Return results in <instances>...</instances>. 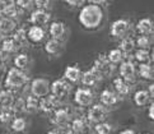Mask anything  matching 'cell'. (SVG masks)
Returning <instances> with one entry per match:
<instances>
[{
  "mask_svg": "<svg viewBox=\"0 0 154 134\" xmlns=\"http://www.w3.org/2000/svg\"><path fill=\"white\" fill-rule=\"evenodd\" d=\"M79 26L84 31L94 32L101 30L106 22V10L103 5L88 3L80 7L78 14Z\"/></svg>",
  "mask_w": 154,
  "mask_h": 134,
  "instance_id": "1",
  "label": "cell"
},
{
  "mask_svg": "<svg viewBox=\"0 0 154 134\" xmlns=\"http://www.w3.org/2000/svg\"><path fill=\"white\" fill-rule=\"evenodd\" d=\"M3 82L5 88H9L12 91H18V89H22L28 85L29 77L27 74V72L13 66V68L7 70V74H5Z\"/></svg>",
  "mask_w": 154,
  "mask_h": 134,
  "instance_id": "2",
  "label": "cell"
},
{
  "mask_svg": "<svg viewBox=\"0 0 154 134\" xmlns=\"http://www.w3.org/2000/svg\"><path fill=\"white\" fill-rule=\"evenodd\" d=\"M119 75L129 85H134L137 81L136 63L133 59V55H126V58L119 64Z\"/></svg>",
  "mask_w": 154,
  "mask_h": 134,
  "instance_id": "3",
  "label": "cell"
},
{
  "mask_svg": "<svg viewBox=\"0 0 154 134\" xmlns=\"http://www.w3.org/2000/svg\"><path fill=\"white\" fill-rule=\"evenodd\" d=\"M93 69H94L101 79H106V78H113L116 74V65L109 63L106 54H100L96 58L94 63H93Z\"/></svg>",
  "mask_w": 154,
  "mask_h": 134,
  "instance_id": "4",
  "label": "cell"
},
{
  "mask_svg": "<svg viewBox=\"0 0 154 134\" xmlns=\"http://www.w3.org/2000/svg\"><path fill=\"white\" fill-rule=\"evenodd\" d=\"M133 30H134V26L130 19L121 18L111 23V26H109V36L115 38V40H121V38H124L126 36H130Z\"/></svg>",
  "mask_w": 154,
  "mask_h": 134,
  "instance_id": "5",
  "label": "cell"
},
{
  "mask_svg": "<svg viewBox=\"0 0 154 134\" xmlns=\"http://www.w3.org/2000/svg\"><path fill=\"white\" fill-rule=\"evenodd\" d=\"M73 116H74V107L60 105L56 110H54L50 114L48 121H50L51 125H69Z\"/></svg>",
  "mask_w": 154,
  "mask_h": 134,
  "instance_id": "6",
  "label": "cell"
},
{
  "mask_svg": "<svg viewBox=\"0 0 154 134\" xmlns=\"http://www.w3.org/2000/svg\"><path fill=\"white\" fill-rule=\"evenodd\" d=\"M96 100V93L93 91V88L89 87H79L76 88V91L73 94V102L75 106L82 109H87Z\"/></svg>",
  "mask_w": 154,
  "mask_h": 134,
  "instance_id": "7",
  "label": "cell"
},
{
  "mask_svg": "<svg viewBox=\"0 0 154 134\" xmlns=\"http://www.w3.org/2000/svg\"><path fill=\"white\" fill-rule=\"evenodd\" d=\"M71 92H73V85L68 82L64 77L50 83V93L63 102L66 98H69Z\"/></svg>",
  "mask_w": 154,
  "mask_h": 134,
  "instance_id": "8",
  "label": "cell"
},
{
  "mask_svg": "<svg viewBox=\"0 0 154 134\" xmlns=\"http://www.w3.org/2000/svg\"><path fill=\"white\" fill-rule=\"evenodd\" d=\"M87 113H85V118L89 121L91 125H94L97 123L107 120L108 115H109V110L104 105L100 104H94L93 102L89 107H87Z\"/></svg>",
  "mask_w": 154,
  "mask_h": 134,
  "instance_id": "9",
  "label": "cell"
},
{
  "mask_svg": "<svg viewBox=\"0 0 154 134\" xmlns=\"http://www.w3.org/2000/svg\"><path fill=\"white\" fill-rule=\"evenodd\" d=\"M29 83V93L36 96L37 98L45 97L46 94L50 93V81L47 78H33L32 81L28 82Z\"/></svg>",
  "mask_w": 154,
  "mask_h": 134,
  "instance_id": "10",
  "label": "cell"
},
{
  "mask_svg": "<svg viewBox=\"0 0 154 134\" xmlns=\"http://www.w3.org/2000/svg\"><path fill=\"white\" fill-rule=\"evenodd\" d=\"M43 50L48 56L59 58L65 51V41L50 37L48 40H45V42H43Z\"/></svg>",
  "mask_w": 154,
  "mask_h": 134,
  "instance_id": "11",
  "label": "cell"
},
{
  "mask_svg": "<svg viewBox=\"0 0 154 134\" xmlns=\"http://www.w3.org/2000/svg\"><path fill=\"white\" fill-rule=\"evenodd\" d=\"M69 128H70V132L74 134H84L89 132V129H92V125L87 120L85 114H82V115L73 116V119L69 123Z\"/></svg>",
  "mask_w": 154,
  "mask_h": 134,
  "instance_id": "12",
  "label": "cell"
},
{
  "mask_svg": "<svg viewBox=\"0 0 154 134\" xmlns=\"http://www.w3.org/2000/svg\"><path fill=\"white\" fill-rule=\"evenodd\" d=\"M60 105H63V101H60L54 94L48 93L45 97L40 98V105H38V113L50 115L54 110H56Z\"/></svg>",
  "mask_w": 154,
  "mask_h": 134,
  "instance_id": "13",
  "label": "cell"
},
{
  "mask_svg": "<svg viewBox=\"0 0 154 134\" xmlns=\"http://www.w3.org/2000/svg\"><path fill=\"white\" fill-rule=\"evenodd\" d=\"M100 102L102 105H104L108 110H113V109H116L117 106L120 105L121 102V98L119 94L113 91V89L111 88H106V89H103V91L100 93Z\"/></svg>",
  "mask_w": 154,
  "mask_h": 134,
  "instance_id": "14",
  "label": "cell"
},
{
  "mask_svg": "<svg viewBox=\"0 0 154 134\" xmlns=\"http://www.w3.org/2000/svg\"><path fill=\"white\" fill-rule=\"evenodd\" d=\"M28 22H29V24L46 27L51 22V13H50V10L36 8L35 10H32V12L29 13Z\"/></svg>",
  "mask_w": 154,
  "mask_h": 134,
  "instance_id": "15",
  "label": "cell"
},
{
  "mask_svg": "<svg viewBox=\"0 0 154 134\" xmlns=\"http://www.w3.org/2000/svg\"><path fill=\"white\" fill-rule=\"evenodd\" d=\"M46 36H47V32L45 30V27L31 24L27 28V40H28V43H32V45L43 43L46 40Z\"/></svg>",
  "mask_w": 154,
  "mask_h": 134,
  "instance_id": "16",
  "label": "cell"
},
{
  "mask_svg": "<svg viewBox=\"0 0 154 134\" xmlns=\"http://www.w3.org/2000/svg\"><path fill=\"white\" fill-rule=\"evenodd\" d=\"M48 28H47V33L50 35V37L52 38H57V40H63L65 41L66 40V36H68V27L66 24L61 21H54L50 22L47 24Z\"/></svg>",
  "mask_w": 154,
  "mask_h": 134,
  "instance_id": "17",
  "label": "cell"
},
{
  "mask_svg": "<svg viewBox=\"0 0 154 134\" xmlns=\"http://www.w3.org/2000/svg\"><path fill=\"white\" fill-rule=\"evenodd\" d=\"M102 79L101 77L98 75L97 72L93 69V68H89L88 70H84L82 73V78H80V83L83 85L84 87H89V88H94L98 86Z\"/></svg>",
  "mask_w": 154,
  "mask_h": 134,
  "instance_id": "18",
  "label": "cell"
},
{
  "mask_svg": "<svg viewBox=\"0 0 154 134\" xmlns=\"http://www.w3.org/2000/svg\"><path fill=\"white\" fill-rule=\"evenodd\" d=\"M112 86H113V91L116 92L121 98H125V97L130 96V93H131V85H129L128 82H125L120 75L119 77H113Z\"/></svg>",
  "mask_w": 154,
  "mask_h": 134,
  "instance_id": "19",
  "label": "cell"
},
{
  "mask_svg": "<svg viewBox=\"0 0 154 134\" xmlns=\"http://www.w3.org/2000/svg\"><path fill=\"white\" fill-rule=\"evenodd\" d=\"M152 101H153V98L150 97V94L146 89H137V91L133 93V102L139 109L146 107Z\"/></svg>",
  "mask_w": 154,
  "mask_h": 134,
  "instance_id": "20",
  "label": "cell"
},
{
  "mask_svg": "<svg viewBox=\"0 0 154 134\" xmlns=\"http://www.w3.org/2000/svg\"><path fill=\"white\" fill-rule=\"evenodd\" d=\"M82 73H83V70L78 65H68L64 72V78L68 82H70L71 85H78V83H80Z\"/></svg>",
  "mask_w": 154,
  "mask_h": 134,
  "instance_id": "21",
  "label": "cell"
},
{
  "mask_svg": "<svg viewBox=\"0 0 154 134\" xmlns=\"http://www.w3.org/2000/svg\"><path fill=\"white\" fill-rule=\"evenodd\" d=\"M0 5H2V15L3 17H8V18H13L17 21L22 15V13H23L17 5H15L13 0H10L8 3H4V4H0Z\"/></svg>",
  "mask_w": 154,
  "mask_h": 134,
  "instance_id": "22",
  "label": "cell"
},
{
  "mask_svg": "<svg viewBox=\"0 0 154 134\" xmlns=\"http://www.w3.org/2000/svg\"><path fill=\"white\" fill-rule=\"evenodd\" d=\"M136 74L137 78H140L143 81H149L153 82L154 77V70L152 63H140L136 65Z\"/></svg>",
  "mask_w": 154,
  "mask_h": 134,
  "instance_id": "23",
  "label": "cell"
},
{
  "mask_svg": "<svg viewBox=\"0 0 154 134\" xmlns=\"http://www.w3.org/2000/svg\"><path fill=\"white\" fill-rule=\"evenodd\" d=\"M13 64H14L15 68L27 72L32 65V58L26 53H17L14 55Z\"/></svg>",
  "mask_w": 154,
  "mask_h": 134,
  "instance_id": "24",
  "label": "cell"
},
{
  "mask_svg": "<svg viewBox=\"0 0 154 134\" xmlns=\"http://www.w3.org/2000/svg\"><path fill=\"white\" fill-rule=\"evenodd\" d=\"M18 27V22L8 17H0V33L3 36H10Z\"/></svg>",
  "mask_w": 154,
  "mask_h": 134,
  "instance_id": "25",
  "label": "cell"
},
{
  "mask_svg": "<svg viewBox=\"0 0 154 134\" xmlns=\"http://www.w3.org/2000/svg\"><path fill=\"white\" fill-rule=\"evenodd\" d=\"M134 28L137 32V35L152 36V33H153V21H152V18H141V19L137 21V23L135 24Z\"/></svg>",
  "mask_w": 154,
  "mask_h": 134,
  "instance_id": "26",
  "label": "cell"
},
{
  "mask_svg": "<svg viewBox=\"0 0 154 134\" xmlns=\"http://www.w3.org/2000/svg\"><path fill=\"white\" fill-rule=\"evenodd\" d=\"M15 98V91H12L9 88L0 89V107L2 109H10L12 104Z\"/></svg>",
  "mask_w": 154,
  "mask_h": 134,
  "instance_id": "27",
  "label": "cell"
},
{
  "mask_svg": "<svg viewBox=\"0 0 154 134\" xmlns=\"http://www.w3.org/2000/svg\"><path fill=\"white\" fill-rule=\"evenodd\" d=\"M0 50H2L4 54H7L8 56H10V55L18 53V50H20V49L17 46V43L14 42V40L10 36H4L2 42H0Z\"/></svg>",
  "mask_w": 154,
  "mask_h": 134,
  "instance_id": "28",
  "label": "cell"
},
{
  "mask_svg": "<svg viewBox=\"0 0 154 134\" xmlns=\"http://www.w3.org/2000/svg\"><path fill=\"white\" fill-rule=\"evenodd\" d=\"M133 59L135 63H152L153 61V54L149 51V49H135L133 53Z\"/></svg>",
  "mask_w": 154,
  "mask_h": 134,
  "instance_id": "29",
  "label": "cell"
},
{
  "mask_svg": "<svg viewBox=\"0 0 154 134\" xmlns=\"http://www.w3.org/2000/svg\"><path fill=\"white\" fill-rule=\"evenodd\" d=\"M10 37L14 40V42L17 43V46L19 49H22L23 46H26L28 43V40H27V28L26 27H17L14 30V32L10 35Z\"/></svg>",
  "mask_w": 154,
  "mask_h": 134,
  "instance_id": "30",
  "label": "cell"
},
{
  "mask_svg": "<svg viewBox=\"0 0 154 134\" xmlns=\"http://www.w3.org/2000/svg\"><path fill=\"white\" fill-rule=\"evenodd\" d=\"M119 49L122 51L125 55H130L134 53V50L136 49V45H135V38L130 37V36H126L124 38L119 40Z\"/></svg>",
  "mask_w": 154,
  "mask_h": 134,
  "instance_id": "31",
  "label": "cell"
},
{
  "mask_svg": "<svg viewBox=\"0 0 154 134\" xmlns=\"http://www.w3.org/2000/svg\"><path fill=\"white\" fill-rule=\"evenodd\" d=\"M24 105H26V113L27 114H37L38 113V105H40V98H37L33 94H28L24 96Z\"/></svg>",
  "mask_w": 154,
  "mask_h": 134,
  "instance_id": "32",
  "label": "cell"
},
{
  "mask_svg": "<svg viewBox=\"0 0 154 134\" xmlns=\"http://www.w3.org/2000/svg\"><path fill=\"white\" fill-rule=\"evenodd\" d=\"M10 129H12V132L14 133H23L26 132V129L28 128V121H27L23 116H14L13 120L10 121Z\"/></svg>",
  "mask_w": 154,
  "mask_h": 134,
  "instance_id": "33",
  "label": "cell"
},
{
  "mask_svg": "<svg viewBox=\"0 0 154 134\" xmlns=\"http://www.w3.org/2000/svg\"><path fill=\"white\" fill-rule=\"evenodd\" d=\"M107 59H108V61L109 63H112L113 65H119L121 61H122L125 58H126V55L121 51V50L119 49V47H116V49H112V50H109V51L107 53Z\"/></svg>",
  "mask_w": 154,
  "mask_h": 134,
  "instance_id": "34",
  "label": "cell"
},
{
  "mask_svg": "<svg viewBox=\"0 0 154 134\" xmlns=\"http://www.w3.org/2000/svg\"><path fill=\"white\" fill-rule=\"evenodd\" d=\"M10 110L14 113V115H22L26 113V105H24V96H15L14 101L12 104Z\"/></svg>",
  "mask_w": 154,
  "mask_h": 134,
  "instance_id": "35",
  "label": "cell"
},
{
  "mask_svg": "<svg viewBox=\"0 0 154 134\" xmlns=\"http://www.w3.org/2000/svg\"><path fill=\"white\" fill-rule=\"evenodd\" d=\"M92 129L97 134H109V133H112L113 126L109 124L108 121L103 120V121L97 123V124H94V125H92Z\"/></svg>",
  "mask_w": 154,
  "mask_h": 134,
  "instance_id": "36",
  "label": "cell"
},
{
  "mask_svg": "<svg viewBox=\"0 0 154 134\" xmlns=\"http://www.w3.org/2000/svg\"><path fill=\"white\" fill-rule=\"evenodd\" d=\"M14 116H15L14 113L10 109H2L0 110V125L8 126Z\"/></svg>",
  "mask_w": 154,
  "mask_h": 134,
  "instance_id": "37",
  "label": "cell"
},
{
  "mask_svg": "<svg viewBox=\"0 0 154 134\" xmlns=\"http://www.w3.org/2000/svg\"><path fill=\"white\" fill-rule=\"evenodd\" d=\"M136 47L139 49H150L152 46V37L148 35H139L135 40Z\"/></svg>",
  "mask_w": 154,
  "mask_h": 134,
  "instance_id": "38",
  "label": "cell"
},
{
  "mask_svg": "<svg viewBox=\"0 0 154 134\" xmlns=\"http://www.w3.org/2000/svg\"><path fill=\"white\" fill-rule=\"evenodd\" d=\"M15 3V5L22 10V12H27V10H31L35 7L33 5V0H13Z\"/></svg>",
  "mask_w": 154,
  "mask_h": 134,
  "instance_id": "39",
  "label": "cell"
},
{
  "mask_svg": "<svg viewBox=\"0 0 154 134\" xmlns=\"http://www.w3.org/2000/svg\"><path fill=\"white\" fill-rule=\"evenodd\" d=\"M55 0H33V5L38 9L50 10L54 7Z\"/></svg>",
  "mask_w": 154,
  "mask_h": 134,
  "instance_id": "40",
  "label": "cell"
},
{
  "mask_svg": "<svg viewBox=\"0 0 154 134\" xmlns=\"http://www.w3.org/2000/svg\"><path fill=\"white\" fill-rule=\"evenodd\" d=\"M48 134H70V128L69 125H52V128L47 132Z\"/></svg>",
  "mask_w": 154,
  "mask_h": 134,
  "instance_id": "41",
  "label": "cell"
},
{
  "mask_svg": "<svg viewBox=\"0 0 154 134\" xmlns=\"http://www.w3.org/2000/svg\"><path fill=\"white\" fill-rule=\"evenodd\" d=\"M64 3L70 8H80L87 3V0H64Z\"/></svg>",
  "mask_w": 154,
  "mask_h": 134,
  "instance_id": "42",
  "label": "cell"
},
{
  "mask_svg": "<svg viewBox=\"0 0 154 134\" xmlns=\"http://www.w3.org/2000/svg\"><path fill=\"white\" fill-rule=\"evenodd\" d=\"M7 70H8V68H7V65H5V63H0V82L2 83L4 81L5 74H7Z\"/></svg>",
  "mask_w": 154,
  "mask_h": 134,
  "instance_id": "43",
  "label": "cell"
},
{
  "mask_svg": "<svg viewBox=\"0 0 154 134\" xmlns=\"http://www.w3.org/2000/svg\"><path fill=\"white\" fill-rule=\"evenodd\" d=\"M146 107H148V118L150 120H153L154 119V104H153V101L148 105Z\"/></svg>",
  "mask_w": 154,
  "mask_h": 134,
  "instance_id": "44",
  "label": "cell"
},
{
  "mask_svg": "<svg viewBox=\"0 0 154 134\" xmlns=\"http://www.w3.org/2000/svg\"><path fill=\"white\" fill-rule=\"evenodd\" d=\"M88 3H92V4H98V5H103L106 4L108 0H87Z\"/></svg>",
  "mask_w": 154,
  "mask_h": 134,
  "instance_id": "45",
  "label": "cell"
},
{
  "mask_svg": "<svg viewBox=\"0 0 154 134\" xmlns=\"http://www.w3.org/2000/svg\"><path fill=\"white\" fill-rule=\"evenodd\" d=\"M146 91L149 92L150 97H152V98H154V86H153V83H152V82H150V85L146 87Z\"/></svg>",
  "mask_w": 154,
  "mask_h": 134,
  "instance_id": "46",
  "label": "cell"
},
{
  "mask_svg": "<svg viewBox=\"0 0 154 134\" xmlns=\"http://www.w3.org/2000/svg\"><path fill=\"white\" fill-rule=\"evenodd\" d=\"M8 58H9L8 55H7V54H4L2 50H0V63H5V61L8 60Z\"/></svg>",
  "mask_w": 154,
  "mask_h": 134,
  "instance_id": "47",
  "label": "cell"
},
{
  "mask_svg": "<svg viewBox=\"0 0 154 134\" xmlns=\"http://www.w3.org/2000/svg\"><path fill=\"white\" fill-rule=\"evenodd\" d=\"M134 133H135V130H131V129H125L121 132V134H134Z\"/></svg>",
  "mask_w": 154,
  "mask_h": 134,
  "instance_id": "48",
  "label": "cell"
},
{
  "mask_svg": "<svg viewBox=\"0 0 154 134\" xmlns=\"http://www.w3.org/2000/svg\"><path fill=\"white\" fill-rule=\"evenodd\" d=\"M10 0H0V4H4V3H8Z\"/></svg>",
  "mask_w": 154,
  "mask_h": 134,
  "instance_id": "49",
  "label": "cell"
},
{
  "mask_svg": "<svg viewBox=\"0 0 154 134\" xmlns=\"http://www.w3.org/2000/svg\"><path fill=\"white\" fill-rule=\"evenodd\" d=\"M3 37H4V36L2 35V33H0V42H2V40H3Z\"/></svg>",
  "mask_w": 154,
  "mask_h": 134,
  "instance_id": "50",
  "label": "cell"
},
{
  "mask_svg": "<svg viewBox=\"0 0 154 134\" xmlns=\"http://www.w3.org/2000/svg\"><path fill=\"white\" fill-rule=\"evenodd\" d=\"M2 88H3V83H2V82H0V89H2Z\"/></svg>",
  "mask_w": 154,
  "mask_h": 134,
  "instance_id": "51",
  "label": "cell"
},
{
  "mask_svg": "<svg viewBox=\"0 0 154 134\" xmlns=\"http://www.w3.org/2000/svg\"><path fill=\"white\" fill-rule=\"evenodd\" d=\"M0 17H2V5H0Z\"/></svg>",
  "mask_w": 154,
  "mask_h": 134,
  "instance_id": "52",
  "label": "cell"
},
{
  "mask_svg": "<svg viewBox=\"0 0 154 134\" xmlns=\"http://www.w3.org/2000/svg\"><path fill=\"white\" fill-rule=\"evenodd\" d=\"M0 110H2V107H0Z\"/></svg>",
  "mask_w": 154,
  "mask_h": 134,
  "instance_id": "53",
  "label": "cell"
}]
</instances>
